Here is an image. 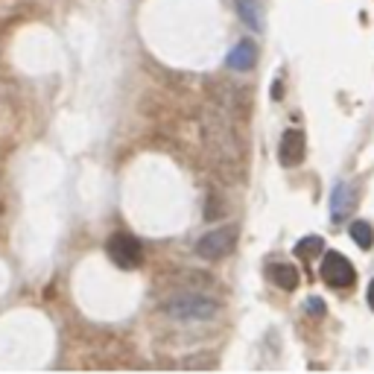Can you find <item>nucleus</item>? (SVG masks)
I'll list each match as a JSON object with an SVG mask.
<instances>
[{
    "label": "nucleus",
    "mask_w": 374,
    "mask_h": 374,
    "mask_svg": "<svg viewBox=\"0 0 374 374\" xmlns=\"http://www.w3.org/2000/svg\"><path fill=\"white\" fill-rule=\"evenodd\" d=\"M167 313L181 322H208L219 313V304L205 295H179L167 302Z\"/></svg>",
    "instance_id": "f257e3e1"
},
{
    "label": "nucleus",
    "mask_w": 374,
    "mask_h": 374,
    "mask_svg": "<svg viewBox=\"0 0 374 374\" xmlns=\"http://www.w3.org/2000/svg\"><path fill=\"white\" fill-rule=\"evenodd\" d=\"M108 257L115 260L120 269H138L144 264V246L138 237H132L126 231H117L108 237Z\"/></svg>",
    "instance_id": "f03ea898"
},
{
    "label": "nucleus",
    "mask_w": 374,
    "mask_h": 374,
    "mask_svg": "<svg viewBox=\"0 0 374 374\" xmlns=\"http://www.w3.org/2000/svg\"><path fill=\"white\" fill-rule=\"evenodd\" d=\"M234 243H237V226H222V228L208 231L202 240L196 243V255L205 260H219L231 252Z\"/></svg>",
    "instance_id": "7ed1b4c3"
},
{
    "label": "nucleus",
    "mask_w": 374,
    "mask_h": 374,
    "mask_svg": "<svg viewBox=\"0 0 374 374\" xmlns=\"http://www.w3.org/2000/svg\"><path fill=\"white\" fill-rule=\"evenodd\" d=\"M319 275L331 286H351L357 281V272L351 266V260H348L345 255H339V252H328L325 257H322Z\"/></svg>",
    "instance_id": "20e7f679"
},
{
    "label": "nucleus",
    "mask_w": 374,
    "mask_h": 374,
    "mask_svg": "<svg viewBox=\"0 0 374 374\" xmlns=\"http://www.w3.org/2000/svg\"><path fill=\"white\" fill-rule=\"evenodd\" d=\"M307 155V138L302 129H286L284 138H281V149H278V158L284 167H298Z\"/></svg>",
    "instance_id": "39448f33"
},
{
    "label": "nucleus",
    "mask_w": 374,
    "mask_h": 374,
    "mask_svg": "<svg viewBox=\"0 0 374 374\" xmlns=\"http://www.w3.org/2000/svg\"><path fill=\"white\" fill-rule=\"evenodd\" d=\"M354 208H357V190H354V184H348V181L336 184L333 193H331V217L339 222V219H345L348 214H351Z\"/></svg>",
    "instance_id": "423d86ee"
},
{
    "label": "nucleus",
    "mask_w": 374,
    "mask_h": 374,
    "mask_svg": "<svg viewBox=\"0 0 374 374\" xmlns=\"http://www.w3.org/2000/svg\"><path fill=\"white\" fill-rule=\"evenodd\" d=\"M228 68L231 70H252L255 68V61H257V44L255 41H240V44H237L234 50H231V53H228Z\"/></svg>",
    "instance_id": "0eeeda50"
},
{
    "label": "nucleus",
    "mask_w": 374,
    "mask_h": 374,
    "mask_svg": "<svg viewBox=\"0 0 374 374\" xmlns=\"http://www.w3.org/2000/svg\"><path fill=\"white\" fill-rule=\"evenodd\" d=\"M269 278L275 281V286H281V290H286V293H293L298 286V281H302V275H298V269L293 264H272Z\"/></svg>",
    "instance_id": "6e6552de"
},
{
    "label": "nucleus",
    "mask_w": 374,
    "mask_h": 374,
    "mask_svg": "<svg viewBox=\"0 0 374 374\" xmlns=\"http://www.w3.org/2000/svg\"><path fill=\"white\" fill-rule=\"evenodd\" d=\"M351 240L363 248V252H368V248L374 246V228H371V222L366 219H354L351 222Z\"/></svg>",
    "instance_id": "1a4fd4ad"
},
{
    "label": "nucleus",
    "mask_w": 374,
    "mask_h": 374,
    "mask_svg": "<svg viewBox=\"0 0 374 374\" xmlns=\"http://www.w3.org/2000/svg\"><path fill=\"white\" fill-rule=\"evenodd\" d=\"M322 248H325V240L316 234L310 237H302V240L295 243V257H304V260H313L316 255H322Z\"/></svg>",
    "instance_id": "9d476101"
},
{
    "label": "nucleus",
    "mask_w": 374,
    "mask_h": 374,
    "mask_svg": "<svg viewBox=\"0 0 374 374\" xmlns=\"http://www.w3.org/2000/svg\"><path fill=\"white\" fill-rule=\"evenodd\" d=\"M304 310L310 316H325V302H322L319 295H310L307 302H304Z\"/></svg>",
    "instance_id": "9b49d317"
},
{
    "label": "nucleus",
    "mask_w": 374,
    "mask_h": 374,
    "mask_svg": "<svg viewBox=\"0 0 374 374\" xmlns=\"http://www.w3.org/2000/svg\"><path fill=\"white\" fill-rule=\"evenodd\" d=\"M366 302H368V307L374 310V278H371V284H368V293H366Z\"/></svg>",
    "instance_id": "f8f14e48"
},
{
    "label": "nucleus",
    "mask_w": 374,
    "mask_h": 374,
    "mask_svg": "<svg viewBox=\"0 0 374 374\" xmlns=\"http://www.w3.org/2000/svg\"><path fill=\"white\" fill-rule=\"evenodd\" d=\"M281 79H275V85H272V99H281Z\"/></svg>",
    "instance_id": "ddd939ff"
}]
</instances>
